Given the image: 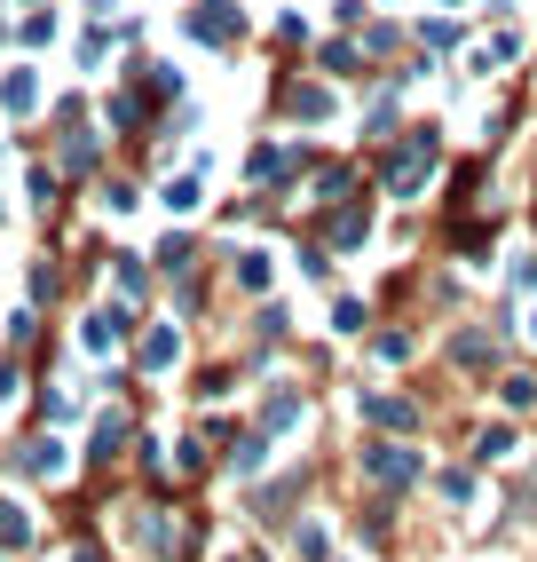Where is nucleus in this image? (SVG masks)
<instances>
[{
  "label": "nucleus",
  "mask_w": 537,
  "mask_h": 562,
  "mask_svg": "<svg viewBox=\"0 0 537 562\" xmlns=\"http://www.w3.org/2000/svg\"><path fill=\"white\" fill-rule=\"evenodd\" d=\"M435 167H443V127L435 120H411V127H396L372 151V175H379V191H388V199H419L435 182Z\"/></svg>",
  "instance_id": "1"
},
{
  "label": "nucleus",
  "mask_w": 537,
  "mask_h": 562,
  "mask_svg": "<svg viewBox=\"0 0 537 562\" xmlns=\"http://www.w3.org/2000/svg\"><path fill=\"white\" fill-rule=\"evenodd\" d=\"M182 41H198L214 56L245 48V9H238V0H190V9H182Z\"/></svg>",
  "instance_id": "2"
},
{
  "label": "nucleus",
  "mask_w": 537,
  "mask_h": 562,
  "mask_svg": "<svg viewBox=\"0 0 537 562\" xmlns=\"http://www.w3.org/2000/svg\"><path fill=\"white\" fill-rule=\"evenodd\" d=\"M277 111L293 127H324L332 111H340V95H332V80L317 71V80H293V71H277Z\"/></svg>",
  "instance_id": "3"
},
{
  "label": "nucleus",
  "mask_w": 537,
  "mask_h": 562,
  "mask_svg": "<svg viewBox=\"0 0 537 562\" xmlns=\"http://www.w3.org/2000/svg\"><path fill=\"white\" fill-rule=\"evenodd\" d=\"M0 111L24 127V120H41L48 111V80H41V64L32 56H16V64H0Z\"/></svg>",
  "instance_id": "4"
},
{
  "label": "nucleus",
  "mask_w": 537,
  "mask_h": 562,
  "mask_svg": "<svg viewBox=\"0 0 537 562\" xmlns=\"http://www.w3.org/2000/svg\"><path fill=\"white\" fill-rule=\"evenodd\" d=\"M317 238H324V254H349V246H364V238H372V199L356 191V199H332V206H317Z\"/></svg>",
  "instance_id": "5"
},
{
  "label": "nucleus",
  "mask_w": 537,
  "mask_h": 562,
  "mask_svg": "<svg viewBox=\"0 0 537 562\" xmlns=\"http://www.w3.org/2000/svg\"><path fill=\"white\" fill-rule=\"evenodd\" d=\"M135 333H142V325H135V310H127V302H103V310H88V317H80V349H88V357H111L119 341H135Z\"/></svg>",
  "instance_id": "6"
},
{
  "label": "nucleus",
  "mask_w": 537,
  "mask_h": 562,
  "mask_svg": "<svg viewBox=\"0 0 537 562\" xmlns=\"http://www.w3.org/2000/svg\"><path fill=\"white\" fill-rule=\"evenodd\" d=\"M364 475H372V483H388V492H403V483L427 475V460L403 452V443H364Z\"/></svg>",
  "instance_id": "7"
},
{
  "label": "nucleus",
  "mask_w": 537,
  "mask_h": 562,
  "mask_svg": "<svg viewBox=\"0 0 537 562\" xmlns=\"http://www.w3.org/2000/svg\"><path fill=\"white\" fill-rule=\"evenodd\" d=\"M174 364H182V325H167V317L142 325L135 333V372H174Z\"/></svg>",
  "instance_id": "8"
},
{
  "label": "nucleus",
  "mask_w": 537,
  "mask_h": 562,
  "mask_svg": "<svg viewBox=\"0 0 537 562\" xmlns=\"http://www.w3.org/2000/svg\"><path fill=\"white\" fill-rule=\"evenodd\" d=\"M64 199H71V182L56 175V159H32V167H24V206L56 222V214H64Z\"/></svg>",
  "instance_id": "9"
},
{
  "label": "nucleus",
  "mask_w": 537,
  "mask_h": 562,
  "mask_svg": "<svg viewBox=\"0 0 537 562\" xmlns=\"http://www.w3.org/2000/svg\"><path fill=\"white\" fill-rule=\"evenodd\" d=\"M317 71H324V80H356V71H364V80H379V71L364 64V41H356V32L324 41V48H317Z\"/></svg>",
  "instance_id": "10"
},
{
  "label": "nucleus",
  "mask_w": 537,
  "mask_h": 562,
  "mask_svg": "<svg viewBox=\"0 0 537 562\" xmlns=\"http://www.w3.org/2000/svg\"><path fill=\"white\" fill-rule=\"evenodd\" d=\"M9 468H16V475H64V443L32 428V436L16 443V452H9Z\"/></svg>",
  "instance_id": "11"
},
{
  "label": "nucleus",
  "mask_w": 537,
  "mask_h": 562,
  "mask_svg": "<svg viewBox=\"0 0 537 562\" xmlns=\"http://www.w3.org/2000/svg\"><path fill=\"white\" fill-rule=\"evenodd\" d=\"M64 41V16L56 9H16V48L24 56H41V48H56Z\"/></svg>",
  "instance_id": "12"
},
{
  "label": "nucleus",
  "mask_w": 537,
  "mask_h": 562,
  "mask_svg": "<svg viewBox=\"0 0 537 562\" xmlns=\"http://www.w3.org/2000/svg\"><path fill=\"white\" fill-rule=\"evenodd\" d=\"M506 64H522V32H506V24H498L490 41L467 56V71H475V80H490V71H506Z\"/></svg>",
  "instance_id": "13"
},
{
  "label": "nucleus",
  "mask_w": 537,
  "mask_h": 562,
  "mask_svg": "<svg viewBox=\"0 0 537 562\" xmlns=\"http://www.w3.org/2000/svg\"><path fill=\"white\" fill-rule=\"evenodd\" d=\"M450 364H458V372H490V364H498V341H490V325H467V333H450Z\"/></svg>",
  "instance_id": "14"
},
{
  "label": "nucleus",
  "mask_w": 537,
  "mask_h": 562,
  "mask_svg": "<svg viewBox=\"0 0 537 562\" xmlns=\"http://www.w3.org/2000/svg\"><path fill=\"white\" fill-rule=\"evenodd\" d=\"M411 41H419V56L435 64V56H450L458 41H467V24H458V16H419V24H411Z\"/></svg>",
  "instance_id": "15"
},
{
  "label": "nucleus",
  "mask_w": 537,
  "mask_h": 562,
  "mask_svg": "<svg viewBox=\"0 0 537 562\" xmlns=\"http://www.w3.org/2000/svg\"><path fill=\"white\" fill-rule=\"evenodd\" d=\"M300 412H309V396H300L293 381H277V389H268V404H261V436H285Z\"/></svg>",
  "instance_id": "16"
},
{
  "label": "nucleus",
  "mask_w": 537,
  "mask_h": 562,
  "mask_svg": "<svg viewBox=\"0 0 537 562\" xmlns=\"http://www.w3.org/2000/svg\"><path fill=\"white\" fill-rule=\"evenodd\" d=\"M364 420L388 428V436H411V428H419V404H411V396H364Z\"/></svg>",
  "instance_id": "17"
},
{
  "label": "nucleus",
  "mask_w": 537,
  "mask_h": 562,
  "mask_svg": "<svg viewBox=\"0 0 537 562\" xmlns=\"http://www.w3.org/2000/svg\"><path fill=\"white\" fill-rule=\"evenodd\" d=\"M56 293H64V261H56V254H32V270H24V302H32V310H48Z\"/></svg>",
  "instance_id": "18"
},
{
  "label": "nucleus",
  "mask_w": 537,
  "mask_h": 562,
  "mask_svg": "<svg viewBox=\"0 0 537 562\" xmlns=\"http://www.w3.org/2000/svg\"><path fill=\"white\" fill-rule=\"evenodd\" d=\"M127 436H135V420H127V412H103V420H95V436H88V460L103 468V460H119L127 452Z\"/></svg>",
  "instance_id": "19"
},
{
  "label": "nucleus",
  "mask_w": 537,
  "mask_h": 562,
  "mask_svg": "<svg viewBox=\"0 0 537 562\" xmlns=\"http://www.w3.org/2000/svg\"><path fill=\"white\" fill-rule=\"evenodd\" d=\"M111 48H119V41H111V16H88V24H80V41H71L80 71H103V64H111Z\"/></svg>",
  "instance_id": "20"
},
{
  "label": "nucleus",
  "mask_w": 537,
  "mask_h": 562,
  "mask_svg": "<svg viewBox=\"0 0 537 562\" xmlns=\"http://www.w3.org/2000/svg\"><path fill=\"white\" fill-rule=\"evenodd\" d=\"M111 278H119V302H127V310L150 302V270H142V254H111Z\"/></svg>",
  "instance_id": "21"
},
{
  "label": "nucleus",
  "mask_w": 537,
  "mask_h": 562,
  "mask_svg": "<svg viewBox=\"0 0 537 562\" xmlns=\"http://www.w3.org/2000/svg\"><path fill=\"white\" fill-rule=\"evenodd\" d=\"M95 206H103V214H135V206H142V191H135L127 175H95Z\"/></svg>",
  "instance_id": "22"
},
{
  "label": "nucleus",
  "mask_w": 537,
  "mask_h": 562,
  "mask_svg": "<svg viewBox=\"0 0 537 562\" xmlns=\"http://www.w3.org/2000/svg\"><path fill=\"white\" fill-rule=\"evenodd\" d=\"M159 270H167V278H190V270H198V238H190V231H167Z\"/></svg>",
  "instance_id": "23"
},
{
  "label": "nucleus",
  "mask_w": 537,
  "mask_h": 562,
  "mask_svg": "<svg viewBox=\"0 0 537 562\" xmlns=\"http://www.w3.org/2000/svg\"><path fill=\"white\" fill-rule=\"evenodd\" d=\"M159 199H167V214H198V199H206V182H198V167H190V175H174V182H167Z\"/></svg>",
  "instance_id": "24"
},
{
  "label": "nucleus",
  "mask_w": 537,
  "mask_h": 562,
  "mask_svg": "<svg viewBox=\"0 0 537 562\" xmlns=\"http://www.w3.org/2000/svg\"><path fill=\"white\" fill-rule=\"evenodd\" d=\"M229 278H238L245 293H268V254H261V246H245L238 261H229Z\"/></svg>",
  "instance_id": "25"
},
{
  "label": "nucleus",
  "mask_w": 537,
  "mask_h": 562,
  "mask_svg": "<svg viewBox=\"0 0 537 562\" xmlns=\"http://www.w3.org/2000/svg\"><path fill=\"white\" fill-rule=\"evenodd\" d=\"M332 325H340V333H364V325H372V302H356V293H340V302H332Z\"/></svg>",
  "instance_id": "26"
},
{
  "label": "nucleus",
  "mask_w": 537,
  "mask_h": 562,
  "mask_svg": "<svg viewBox=\"0 0 537 562\" xmlns=\"http://www.w3.org/2000/svg\"><path fill=\"white\" fill-rule=\"evenodd\" d=\"M498 396H506L514 412H529L537 404V372H506V389H498Z\"/></svg>",
  "instance_id": "27"
},
{
  "label": "nucleus",
  "mask_w": 537,
  "mask_h": 562,
  "mask_svg": "<svg viewBox=\"0 0 537 562\" xmlns=\"http://www.w3.org/2000/svg\"><path fill=\"white\" fill-rule=\"evenodd\" d=\"M268 41L293 56V48H309V24H300V16H277V24H268Z\"/></svg>",
  "instance_id": "28"
},
{
  "label": "nucleus",
  "mask_w": 537,
  "mask_h": 562,
  "mask_svg": "<svg viewBox=\"0 0 537 562\" xmlns=\"http://www.w3.org/2000/svg\"><path fill=\"white\" fill-rule=\"evenodd\" d=\"M32 539V522H24V507H9V499H0V547H24Z\"/></svg>",
  "instance_id": "29"
},
{
  "label": "nucleus",
  "mask_w": 537,
  "mask_h": 562,
  "mask_svg": "<svg viewBox=\"0 0 537 562\" xmlns=\"http://www.w3.org/2000/svg\"><path fill=\"white\" fill-rule=\"evenodd\" d=\"M514 452V428H482L475 436V460H506Z\"/></svg>",
  "instance_id": "30"
},
{
  "label": "nucleus",
  "mask_w": 537,
  "mask_h": 562,
  "mask_svg": "<svg viewBox=\"0 0 537 562\" xmlns=\"http://www.w3.org/2000/svg\"><path fill=\"white\" fill-rule=\"evenodd\" d=\"M24 396V357H0V404Z\"/></svg>",
  "instance_id": "31"
},
{
  "label": "nucleus",
  "mask_w": 537,
  "mask_h": 562,
  "mask_svg": "<svg viewBox=\"0 0 537 562\" xmlns=\"http://www.w3.org/2000/svg\"><path fill=\"white\" fill-rule=\"evenodd\" d=\"M332 16H340V32H364V16H372V0H332Z\"/></svg>",
  "instance_id": "32"
},
{
  "label": "nucleus",
  "mask_w": 537,
  "mask_h": 562,
  "mask_svg": "<svg viewBox=\"0 0 537 562\" xmlns=\"http://www.w3.org/2000/svg\"><path fill=\"white\" fill-rule=\"evenodd\" d=\"M293 547H300V562H324V531H317V522H300Z\"/></svg>",
  "instance_id": "33"
},
{
  "label": "nucleus",
  "mask_w": 537,
  "mask_h": 562,
  "mask_svg": "<svg viewBox=\"0 0 537 562\" xmlns=\"http://www.w3.org/2000/svg\"><path fill=\"white\" fill-rule=\"evenodd\" d=\"M372 349H379V357H388V364H403V357H411V333H379V341H372Z\"/></svg>",
  "instance_id": "34"
},
{
  "label": "nucleus",
  "mask_w": 537,
  "mask_h": 562,
  "mask_svg": "<svg viewBox=\"0 0 537 562\" xmlns=\"http://www.w3.org/2000/svg\"><path fill=\"white\" fill-rule=\"evenodd\" d=\"M16 9H56V0H16Z\"/></svg>",
  "instance_id": "35"
},
{
  "label": "nucleus",
  "mask_w": 537,
  "mask_h": 562,
  "mask_svg": "<svg viewBox=\"0 0 537 562\" xmlns=\"http://www.w3.org/2000/svg\"><path fill=\"white\" fill-rule=\"evenodd\" d=\"M529 341H537V317H529Z\"/></svg>",
  "instance_id": "36"
},
{
  "label": "nucleus",
  "mask_w": 537,
  "mask_h": 562,
  "mask_svg": "<svg viewBox=\"0 0 537 562\" xmlns=\"http://www.w3.org/2000/svg\"><path fill=\"white\" fill-rule=\"evenodd\" d=\"M443 9H458V0H443Z\"/></svg>",
  "instance_id": "37"
},
{
  "label": "nucleus",
  "mask_w": 537,
  "mask_h": 562,
  "mask_svg": "<svg viewBox=\"0 0 537 562\" xmlns=\"http://www.w3.org/2000/svg\"><path fill=\"white\" fill-rule=\"evenodd\" d=\"M80 562H95V554H80Z\"/></svg>",
  "instance_id": "38"
},
{
  "label": "nucleus",
  "mask_w": 537,
  "mask_h": 562,
  "mask_svg": "<svg viewBox=\"0 0 537 562\" xmlns=\"http://www.w3.org/2000/svg\"><path fill=\"white\" fill-rule=\"evenodd\" d=\"M0 214H9V206H0Z\"/></svg>",
  "instance_id": "39"
}]
</instances>
